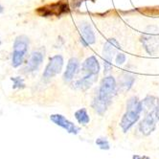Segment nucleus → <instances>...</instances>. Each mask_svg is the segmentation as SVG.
Returning a JSON list of instances; mask_svg holds the SVG:
<instances>
[{"label":"nucleus","instance_id":"3","mask_svg":"<svg viewBox=\"0 0 159 159\" xmlns=\"http://www.w3.org/2000/svg\"><path fill=\"white\" fill-rule=\"evenodd\" d=\"M29 48V39L25 35L17 36L14 41L12 53V66L19 67L24 61Z\"/></svg>","mask_w":159,"mask_h":159},{"label":"nucleus","instance_id":"12","mask_svg":"<svg viewBox=\"0 0 159 159\" xmlns=\"http://www.w3.org/2000/svg\"><path fill=\"white\" fill-rule=\"evenodd\" d=\"M120 49V44L114 39H109L104 45L103 49V59L104 62H110L113 59V56Z\"/></svg>","mask_w":159,"mask_h":159},{"label":"nucleus","instance_id":"9","mask_svg":"<svg viewBox=\"0 0 159 159\" xmlns=\"http://www.w3.org/2000/svg\"><path fill=\"white\" fill-rule=\"evenodd\" d=\"M50 120L55 125H57V126L62 128L63 129H65L68 133H70V134L77 135L80 132V130H81L79 127H77L75 124H73L71 121L66 119L61 114H52L50 116Z\"/></svg>","mask_w":159,"mask_h":159},{"label":"nucleus","instance_id":"2","mask_svg":"<svg viewBox=\"0 0 159 159\" xmlns=\"http://www.w3.org/2000/svg\"><path fill=\"white\" fill-rule=\"evenodd\" d=\"M142 112L141 101H139L137 97H131L129 99L127 102V110L120 122V127L123 132H128L134 126V124L138 122Z\"/></svg>","mask_w":159,"mask_h":159},{"label":"nucleus","instance_id":"4","mask_svg":"<svg viewBox=\"0 0 159 159\" xmlns=\"http://www.w3.org/2000/svg\"><path fill=\"white\" fill-rule=\"evenodd\" d=\"M68 12H69V6H68L66 2H62V1L46 5L37 10V13L39 16L45 17L52 16H61L64 14H67Z\"/></svg>","mask_w":159,"mask_h":159},{"label":"nucleus","instance_id":"10","mask_svg":"<svg viewBox=\"0 0 159 159\" xmlns=\"http://www.w3.org/2000/svg\"><path fill=\"white\" fill-rule=\"evenodd\" d=\"M43 60H44V50L42 48L34 51L31 54L28 63L26 65V68H25L26 72L32 73V72L37 71L39 68V66L41 65Z\"/></svg>","mask_w":159,"mask_h":159},{"label":"nucleus","instance_id":"5","mask_svg":"<svg viewBox=\"0 0 159 159\" xmlns=\"http://www.w3.org/2000/svg\"><path fill=\"white\" fill-rule=\"evenodd\" d=\"M63 66V58L61 55H56L52 58H50L49 62L47 63L46 67H45L44 72L42 74V77L44 80H50L60 74L62 70Z\"/></svg>","mask_w":159,"mask_h":159},{"label":"nucleus","instance_id":"11","mask_svg":"<svg viewBox=\"0 0 159 159\" xmlns=\"http://www.w3.org/2000/svg\"><path fill=\"white\" fill-rule=\"evenodd\" d=\"M80 31H81V42L84 47L88 46L90 44L95 43L96 38L95 34L87 22H83L80 25Z\"/></svg>","mask_w":159,"mask_h":159},{"label":"nucleus","instance_id":"23","mask_svg":"<svg viewBox=\"0 0 159 159\" xmlns=\"http://www.w3.org/2000/svg\"><path fill=\"white\" fill-rule=\"evenodd\" d=\"M0 45H1V39H0Z\"/></svg>","mask_w":159,"mask_h":159},{"label":"nucleus","instance_id":"18","mask_svg":"<svg viewBox=\"0 0 159 159\" xmlns=\"http://www.w3.org/2000/svg\"><path fill=\"white\" fill-rule=\"evenodd\" d=\"M11 81L13 82V88L14 89H22L25 88V84L23 79L20 77H15V78H11Z\"/></svg>","mask_w":159,"mask_h":159},{"label":"nucleus","instance_id":"1","mask_svg":"<svg viewBox=\"0 0 159 159\" xmlns=\"http://www.w3.org/2000/svg\"><path fill=\"white\" fill-rule=\"evenodd\" d=\"M116 92L117 84L114 78L112 76H107L102 80L98 94L94 97L91 105L99 115L103 116L105 114Z\"/></svg>","mask_w":159,"mask_h":159},{"label":"nucleus","instance_id":"16","mask_svg":"<svg viewBox=\"0 0 159 159\" xmlns=\"http://www.w3.org/2000/svg\"><path fill=\"white\" fill-rule=\"evenodd\" d=\"M76 120L80 125H83V126H86V125L90 122V117L87 113V110L85 108H81L78 109L75 114H74Z\"/></svg>","mask_w":159,"mask_h":159},{"label":"nucleus","instance_id":"14","mask_svg":"<svg viewBox=\"0 0 159 159\" xmlns=\"http://www.w3.org/2000/svg\"><path fill=\"white\" fill-rule=\"evenodd\" d=\"M134 76L129 74V73H123L121 77H119V85L118 88L119 90L123 92H126L128 90H129L134 83Z\"/></svg>","mask_w":159,"mask_h":159},{"label":"nucleus","instance_id":"15","mask_svg":"<svg viewBox=\"0 0 159 159\" xmlns=\"http://www.w3.org/2000/svg\"><path fill=\"white\" fill-rule=\"evenodd\" d=\"M141 104L143 112H145V114H147V113L156 109L158 106V101L154 96L148 95L143 101H141Z\"/></svg>","mask_w":159,"mask_h":159},{"label":"nucleus","instance_id":"6","mask_svg":"<svg viewBox=\"0 0 159 159\" xmlns=\"http://www.w3.org/2000/svg\"><path fill=\"white\" fill-rule=\"evenodd\" d=\"M157 122H158V118H157L156 109L147 113L146 116L143 118V120L139 124V127H138L139 131L145 136L151 135L155 130Z\"/></svg>","mask_w":159,"mask_h":159},{"label":"nucleus","instance_id":"7","mask_svg":"<svg viewBox=\"0 0 159 159\" xmlns=\"http://www.w3.org/2000/svg\"><path fill=\"white\" fill-rule=\"evenodd\" d=\"M141 42L147 53L153 55L159 48V34L154 32L146 33L141 37Z\"/></svg>","mask_w":159,"mask_h":159},{"label":"nucleus","instance_id":"20","mask_svg":"<svg viewBox=\"0 0 159 159\" xmlns=\"http://www.w3.org/2000/svg\"><path fill=\"white\" fill-rule=\"evenodd\" d=\"M132 159H151L149 156H146V155H138V154H134L132 156Z\"/></svg>","mask_w":159,"mask_h":159},{"label":"nucleus","instance_id":"8","mask_svg":"<svg viewBox=\"0 0 159 159\" xmlns=\"http://www.w3.org/2000/svg\"><path fill=\"white\" fill-rule=\"evenodd\" d=\"M82 71L84 74V77L93 79L96 81L97 76L100 71V63L96 59V57L91 56L84 61L82 65Z\"/></svg>","mask_w":159,"mask_h":159},{"label":"nucleus","instance_id":"13","mask_svg":"<svg viewBox=\"0 0 159 159\" xmlns=\"http://www.w3.org/2000/svg\"><path fill=\"white\" fill-rule=\"evenodd\" d=\"M79 68V61L76 58H71L68 61L66 70L63 75V80L65 82H70L73 80L75 74L77 73V70Z\"/></svg>","mask_w":159,"mask_h":159},{"label":"nucleus","instance_id":"21","mask_svg":"<svg viewBox=\"0 0 159 159\" xmlns=\"http://www.w3.org/2000/svg\"><path fill=\"white\" fill-rule=\"evenodd\" d=\"M156 113H157V118H158V122H159V103H158V106L156 107Z\"/></svg>","mask_w":159,"mask_h":159},{"label":"nucleus","instance_id":"22","mask_svg":"<svg viewBox=\"0 0 159 159\" xmlns=\"http://www.w3.org/2000/svg\"><path fill=\"white\" fill-rule=\"evenodd\" d=\"M3 11H4L3 7H2L1 5H0V14H1V13H3Z\"/></svg>","mask_w":159,"mask_h":159},{"label":"nucleus","instance_id":"19","mask_svg":"<svg viewBox=\"0 0 159 159\" xmlns=\"http://www.w3.org/2000/svg\"><path fill=\"white\" fill-rule=\"evenodd\" d=\"M115 61L118 65H122L125 61H126V56H125V54H123V53H118Z\"/></svg>","mask_w":159,"mask_h":159},{"label":"nucleus","instance_id":"17","mask_svg":"<svg viewBox=\"0 0 159 159\" xmlns=\"http://www.w3.org/2000/svg\"><path fill=\"white\" fill-rule=\"evenodd\" d=\"M97 147L102 151H108L110 149V144L106 137H98L95 141Z\"/></svg>","mask_w":159,"mask_h":159}]
</instances>
